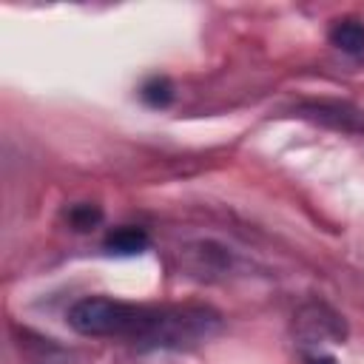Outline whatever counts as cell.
<instances>
[{
  "label": "cell",
  "instance_id": "6da1fadb",
  "mask_svg": "<svg viewBox=\"0 0 364 364\" xmlns=\"http://www.w3.org/2000/svg\"><path fill=\"white\" fill-rule=\"evenodd\" d=\"M68 327L91 338H125L139 350H188L208 341L222 318L205 304H134L85 296L68 307Z\"/></svg>",
  "mask_w": 364,
  "mask_h": 364
},
{
  "label": "cell",
  "instance_id": "7a4b0ae2",
  "mask_svg": "<svg viewBox=\"0 0 364 364\" xmlns=\"http://www.w3.org/2000/svg\"><path fill=\"white\" fill-rule=\"evenodd\" d=\"M299 333L307 338V341H324V338H333V341H338V338H344V324H341V318L333 313V310H327L324 304H310L307 310H301L299 313Z\"/></svg>",
  "mask_w": 364,
  "mask_h": 364
},
{
  "label": "cell",
  "instance_id": "3957f363",
  "mask_svg": "<svg viewBox=\"0 0 364 364\" xmlns=\"http://www.w3.org/2000/svg\"><path fill=\"white\" fill-rule=\"evenodd\" d=\"M330 43L350 57H364V23L355 17L336 20L330 26Z\"/></svg>",
  "mask_w": 364,
  "mask_h": 364
},
{
  "label": "cell",
  "instance_id": "277c9868",
  "mask_svg": "<svg viewBox=\"0 0 364 364\" xmlns=\"http://www.w3.org/2000/svg\"><path fill=\"white\" fill-rule=\"evenodd\" d=\"M148 233L142 228H134V225H125V228H117L105 236V250L111 256H136L148 247Z\"/></svg>",
  "mask_w": 364,
  "mask_h": 364
},
{
  "label": "cell",
  "instance_id": "5b68a950",
  "mask_svg": "<svg viewBox=\"0 0 364 364\" xmlns=\"http://www.w3.org/2000/svg\"><path fill=\"white\" fill-rule=\"evenodd\" d=\"M139 97L151 108H165V105L173 102V82L168 77H159V74L156 77H148L142 82V88H139Z\"/></svg>",
  "mask_w": 364,
  "mask_h": 364
},
{
  "label": "cell",
  "instance_id": "8992f818",
  "mask_svg": "<svg viewBox=\"0 0 364 364\" xmlns=\"http://www.w3.org/2000/svg\"><path fill=\"white\" fill-rule=\"evenodd\" d=\"M65 219H68V225H71L74 230H91V228H97V225L102 222V210H100L97 205L80 202V205H71V208H68Z\"/></svg>",
  "mask_w": 364,
  "mask_h": 364
}]
</instances>
